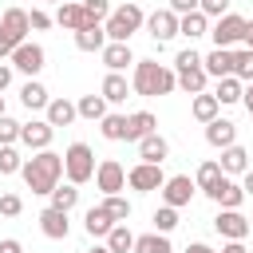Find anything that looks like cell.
<instances>
[{
	"instance_id": "1",
	"label": "cell",
	"mask_w": 253,
	"mask_h": 253,
	"mask_svg": "<svg viewBox=\"0 0 253 253\" xmlns=\"http://www.w3.org/2000/svg\"><path fill=\"white\" fill-rule=\"evenodd\" d=\"M20 178L28 182L32 194H51V190L59 186V178H63V154H55V150H36L32 158H24Z\"/></svg>"
},
{
	"instance_id": "2",
	"label": "cell",
	"mask_w": 253,
	"mask_h": 253,
	"mask_svg": "<svg viewBox=\"0 0 253 253\" xmlns=\"http://www.w3.org/2000/svg\"><path fill=\"white\" fill-rule=\"evenodd\" d=\"M130 91L134 95H170L178 91V75L166 67V63H154V59H134V75H130Z\"/></svg>"
},
{
	"instance_id": "3",
	"label": "cell",
	"mask_w": 253,
	"mask_h": 253,
	"mask_svg": "<svg viewBox=\"0 0 253 253\" xmlns=\"http://www.w3.org/2000/svg\"><path fill=\"white\" fill-rule=\"evenodd\" d=\"M142 24H146L142 8H138L134 0H126L123 8H115V12L107 16L103 32H107V40H111V43H130V36H134V32H138Z\"/></svg>"
},
{
	"instance_id": "4",
	"label": "cell",
	"mask_w": 253,
	"mask_h": 253,
	"mask_svg": "<svg viewBox=\"0 0 253 253\" xmlns=\"http://www.w3.org/2000/svg\"><path fill=\"white\" fill-rule=\"evenodd\" d=\"M174 75H178V91H186L190 99L194 95H202L206 91V67H202V55L194 51V47H182L178 51V59H174Z\"/></svg>"
},
{
	"instance_id": "5",
	"label": "cell",
	"mask_w": 253,
	"mask_h": 253,
	"mask_svg": "<svg viewBox=\"0 0 253 253\" xmlns=\"http://www.w3.org/2000/svg\"><path fill=\"white\" fill-rule=\"evenodd\" d=\"M95 170H99V162H95V150H91L87 142H71V146L63 150V174H67V182H71V186L91 182V178H95Z\"/></svg>"
},
{
	"instance_id": "6",
	"label": "cell",
	"mask_w": 253,
	"mask_h": 253,
	"mask_svg": "<svg viewBox=\"0 0 253 253\" xmlns=\"http://www.w3.org/2000/svg\"><path fill=\"white\" fill-rule=\"evenodd\" d=\"M245 16H237V12H225L221 20H213L210 24V40H213V47H237V43H245Z\"/></svg>"
},
{
	"instance_id": "7",
	"label": "cell",
	"mask_w": 253,
	"mask_h": 253,
	"mask_svg": "<svg viewBox=\"0 0 253 253\" xmlns=\"http://www.w3.org/2000/svg\"><path fill=\"white\" fill-rule=\"evenodd\" d=\"M126 186H130L134 194H154V190L166 186V174H162V166H154V162H138V166L126 170Z\"/></svg>"
},
{
	"instance_id": "8",
	"label": "cell",
	"mask_w": 253,
	"mask_h": 253,
	"mask_svg": "<svg viewBox=\"0 0 253 253\" xmlns=\"http://www.w3.org/2000/svg\"><path fill=\"white\" fill-rule=\"evenodd\" d=\"M8 63H12V67H16L20 75L36 79V75L43 71V63H47V51H43L40 43H32V40H28V43H20V47L12 51V59H8Z\"/></svg>"
},
{
	"instance_id": "9",
	"label": "cell",
	"mask_w": 253,
	"mask_h": 253,
	"mask_svg": "<svg viewBox=\"0 0 253 253\" xmlns=\"http://www.w3.org/2000/svg\"><path fill=\"white\" fill-rule=\"evenodd\" d=\"M194 194H198V182H194L190 174H174V178H166V186H162V206L182 210V206H190Z\"/></svg>"
},
{
	"instance_id": "10",
	"label": "cell",
	"mask_w": 253,
	"mask_h": 253,
	"mask_svg": "<svg viewBox=\"0 0 253 253\" xmlns=\"http://www.w3.org/2000/svg\"><path fill=\"white\" fill-rule=\"evenodd\" d=\"M213 229H217L225 241H245V237L253 233V229H249V217H245L241 210H217Z\"/></svg>"
},
{
	"instance_id": "11",
	"label": "cell",
	"mask_w": 253,
	"mask_h": 253,
	"mask_svg": "<svg viewBox=\"0 0 253 253\" xmlns=\"http://www.w3.org/2000/svg\"><path fill=\"white\" fill-rule=\"evenodd\" d=\"M178 12H170V8H154L150 16H146V32H150V40L154 43H166V40H174L178 36Z\"/></svg>"
},
{
	"instance_id": "12",
	"label": "cell",
	"mask_w": 253,
	"mask_h": 253,
	"mask_svg": "<svg viewBox=\"0 0 253 253\" xmlns=\"http://www.w3.org/2000/svg\"><path fill=\"white\" fill-rule=\"evenodd\" d=\"M95 186L103 190V198H107V194H123V190H126V170H123V162L103 158L99 170H95Z\"/></svg>"
},
{
	"instance_id": "13",
	"label": "cell",
	"mask_w": 253,
	"mask_h": 253,
	"mask_svg": "<svg viewBox=\"0 0 253 253\" xmlns=\"http://www.w3.org/2000/svg\"><path fill=\"white\" fill-rule=\"evenodd\" d=\"M28 32H32V24H28V12H24V8H8V12L0 16V36H4L12 47L28 43Z\"/></svg>"
},
{
	"instance_id": "14",
	"label": "cell",
	"mask_w": 253,
	"mask_h": 253,
	"mask_svg": "<svg viewBox=\"0 0 253 253\" xmlns=\"http://www.w3.org/2000/svg\"><path fill=\"white\" fill-rule=\"evenodd\" d=\"M51 138H55V126H51L47 119H32V123L20 126V142H24L28 150H47Z\"/></svg>"
},
{
	"instance_id": "15",
	"label": "cell",
	"mask_w": 253,
	"mask_h": 253,
	"mask_svg": "<svg viewBox=\"0 0 253 253\" xmlns=\"http://www.w3.org/2000/svg\"><path fill=\"white\" fill-rule=\"evenodd\" d=\"M210 198L217 202V210H241V202H245V190H241V182H233L229 174L210 190Z\"/></svg>"
},
{
	"instance_id": "16",
	"label": "cell",
	"mask_w": 253,
	"mask_h": 253,
	"mask_svg": "<svg viewBox=\"0 0 253 253\" xmlns=\"http://www.w3.org/2000/svg\"><path fill=\"white\" fill-rule=\"evenodd\" d=\"M206 142L213 146V150H225V146H233L237 142V123H229V119H213V123H206Z\"/></svg>"
},
{
	"instance_id": "17",
	"label": "cell",
	"mask_w": 253,
	"mask_h": 253,
	"mask_svg": "<svg viewBox=\"0 0 253 253\" xmlns=\"http://www.w3.org/2000/svg\"><path fill=\"white\" fill-rule=\"evenodd\" d=\"M40 233H43V237H51V241H63V237L71 233V221H67V213L47 206V210L40 213Z\"/></svg>"
},
{
	"instance_id": "18",
	"label": "cell",
	"mask_w": 253,
	"mask_h": 253,
	"mask_svg": "<svg viewBox=\"0 0 253 253\" xmlns=\"http://www.w3.org/2000/svg\"><path fill=\"white\" fill-rule=\"evenodd\" d=\"M202 67H206L210 79H225V75H233V51L229 47H213L210 55H202Z\"/></svg>"
},
{
	"instance_id": "19",
	"label": "cell",
	"mask_w": 253,
	"mask_h": 253,
	"mask_svg": "<svg viewBox=\"0 0 253 253\" xmlns=\"http://www.w3.org/2000/svg\"><path fill=\"white\" fill-rule=\"evenodd\" d=\"M158 130V119L150 115V111H134V115H126V142H142L146 134H154Z\"/></svg>"
},
{
	"instance_id": "20",
	"label": "cell",
	"mask_w": 253,
	"mask_h": 253,
	"mask_svg": "<svg viewBox=\"0 0 253 253\" xmlns=\"http://www.w3.org/2000/svg\"><path fill=\"white\" fill-rule=\"evenodd\" d=\"M138 158H142V162H154V166H162V162L170 158V142H166V138L154 130V134H146V138L138 142Z\"/></svg>"
},
{
	"instance_id": "21",
	"label": "cell",
	"mask_w": 253,
	"mask_h": 253,
	"mask_svg": "<svg viewBox=\"0 0 253 253\" xmlns=\"http://www.w3.org/2000/svg\"><path fill=\"white\" fill-rule=\"evenodd\" d=\"M111 40H107V32H103V24H83L79 32H75V47L79 51H103Z\"/></svg>"
},
{
	"instance_id": "22",
	"label": "cell",
	"mask_w": 253,
	"mask_h": 253,
	"mask_svg": "<svg viewBox=\"0 0 253 253\" xmlns=\"http://www.w3.org/2000/svg\"><path fill=\"white\" fill-rule=\"evenodd\" d=\"M83 229H87V237H103V241H107V233L115 229V221H111V213H107L103 206H91V210L83 213Z\"/></svg>"
},
{
	"instance_id": "23",
	"label": "cell",
	"mask_w": 253,
	"mask_h": 253,
	"mask_svg": "<svg viewBox=\"0 0 253 253\" xmlns=\"http://www.w3.org/2000/svg\"><path fill=\"white\" fill-rule=\"evenodd\" d=\"M55 24H59V28H67V32H79V28H83V24H91V20H87L83 4L67 0V4H59V8H55Z\"/></svg>"
},
{
	"instance_id": "24",
	"label": "cell",
	"mask_w": 253,
	"mask_h": 253,
	"mask_svg": "<svg viewBox=\"0 0 253 253\" xmlns=\"http://www.w3.org/2000/svg\"><path fill=\"white\" fill-rule=\"evenodd\" d=\"M99 55H103L107 71H119V75H123V71H126V67L134 63V55H130V43H107V47H103Z\"/></svg>"
},
{
	"instance_id": "25",
	"label": "cell",
	"mask_w": 253,
	"mask_h": 253,
	"mask_svg": "<svg viewBox=\"0 0 253 253\" xmlns=\"http://www.w3.org/2000/svg\"><path fill=\"white\" fill-rule=\"evenodd\" d=\"M99 95H103L107 103H126V95H130V83H126V75H119V71H107V75H103V87H99Z\"/></svg>"
},
{
	"instance_id": "26",
	"label": "cell",
	"mask_w": 253,
	"mask_h": 253,
	"mask_svg": "<svg viewBox=\"0 0 253 253\" xmlns=\"http://www.w3.org/2000/svg\"><path fill=\"white\" fill-rule=\"evenodd\" d=\"M20 103H24L28 111H47L51 95H47V87H43L40 79H28V83L20 87Z\"/></svg>"
},
{
	"instance_id": "27",
	"label": "cell",
	"mask_w": 253,
	"mask_h": 253,
	"mask_svg": "<svg viewBox=\"0 0 253 253\" xmlns=\"http://www.w3.org/2000/svg\"><path fill=\"white\" fill-rule=\"evenodd\" d=\"M217 162H221V174H229V178H233V174H245V170H249V150L233 142V146H225V150H221V158H217Z\"/></svg>"
},
{
	"instance_id": "28",
	"label": "cell",
	"mask_w": 253,
	"mask_h": 253,
	"mask_svg": "<svg viewBox=\"0 0 253 253\" xmlns=\"http://www.w3.org/2000/svg\"><path fill=\"white\" fill-rule=\"evenodd\" d=\"M178 36H186L190 43L202 40V36H210V16H206V12H190V16H182V20H178Z\"/></svg>"
},
{
	"instance_id": "29",
	"label": "cell",
	"mask_w": 253,
	"mask_h": 253,
	"mask_svg": "<svg viewBox=\"0 0 253 253\" xmlns=\"http://www.w3.org/2000/svg\"><path fill=\"white\" fill-rule=\"evenodd\" d=\"M217 111H221V103H217L210 91H202V95H194V99H190V115H194L202 126H206V123H213V119H217Z\"/></svg>"
},
{
	"instance_id": "30",
	"label": "cell",
	"mask_w": 253,
	"mask_h": 253,
	"mask_svg": "<svg viewBox=\"0 0 253 253\" xmlns=\"http://www.w3.org/2000/svg\"><path fill=\"white\" fill-rule=\"evenodd\" d=\"M241 95H245V83H241L237 75H225V79H217V87H213V99H217L221 107L241 103Z\"/></svg>"
},
{
	"instance_id": "31",
	"label": "cell",
	"mask_w": 253,
	"mask_h": 253,
	"mask_svg": "<svg viewBox=\"0 0 253 253\" xmlns=\"http://www.w3.org/2000/svg\"><path fill=\"white\" fill-rule=\"evenodd\" d=\"M75 119H79V111H75L71 99H51V103H47V123H51V126H71Z\"/></svg>"
},
{
	"instance_id": "32",
	"label": "cell",
	"mask_w": 253,
	"mask_h": 253,
	"mask_svg": "<svg viewBox=\"0 0 253 253\" xmlns=\"http://www.w3.org/2000/svg\"><path fill=\"white\" fill-rule=\"evenodd\" d=\"M75 111H79V119H91V123H103V119H107V99H103V95H79V103H75Z\"/></svg>"
},
{
	"instance_id": "33",
	"label": "cell",
	"mask_w": 253,
	"mask_h": 253,
	"mask_svg": "<svg viewBox=\"0 0 253 253\" xmlns=\"http://www.w3.org/2000/svg\"><path fill=\"white\" fill-rule=\"evenodd\" d=\"M221 178H225V174H221V162H217V158L202 162V166H198V174H194V182H198V190H202V194H210Z\"/></svg>"
},
{
	"instance_id": "34",
	"label": "cell",
	"mask_w": 253,
	"mask_h": 253,
	"mask_svg": "<svg viewBox=\"0 0 253 253\" xmlns=\"http://www.w3.org/2000/svg\"><path fill=\"white\" fill-rule=\"evenodd\" d=\"M47 198H51V210H63V213H71V210L79 206V186H71V182H67V186H55Z\"/></svg>"
},
{
	"instance_id": "35",
	"label": "cell",
	"mask_w": 253,
	"mask_h": 253,
	"mask_svg": "<svg viewBox=\"0 0 253 253\" xmlns=\"http://www.w3.org/2000/svg\"><path fill=\"white\" fill-rule=\"evenodd\" d=\"M99 134L107 142H126V115H107L99 123Z\"/></svg>"
},
{
	"instance_id": "36",
	"label": "cell",
	"mask_w": 253,
	"mask_h": 253,
	"mask_svg": "<svg viewBox=\"0 0 253 253\" xmlns=\"http://www.w3.org/2000/svg\"><path fill=\"white\" fill-rule=\"evenodd\" d=\"M103 210L111 213L115 225H126V221H130V202H126L123 194H107V198H103Z\"/></svg>"
},
{
	"instance_id": "37",
	"label": "cell",
	"mask_w": 253,
	"mask_h": 253,
	"mask_svg": "<svg viewBox=\"0 0 253 253\" xmlns=\"http://www.w3.org/2000/svg\"><path fill=\"white\" fill-rule=\"evenodd\" d=\"M134 253H174V249H170L166 233H142V237H134Z\"/></svg>"
},
{
	"instance_id": "38",
	"label": "cell",
	"mask_w": 253,
	"mask_h": 253,
	"mask_svg": "<svg viewBox=\"0 0 253 253\" xmlns=\"http://www.w3.org/2000/svg\"><path fill=\"white\" fill-rule=\"evenodd\" d=\"M107 249H111V253H134V233H130L126 225H115V229L107 233Z\"/></svg>"
},
{
	"instance_id": "39",
	"label": "cell",
	"mask_w": 253,
	"mask_h": 253,
	"mask_svg": "<svg viewBox=\"0 0 253 253\" xmlns=\"http://www.w3.org/2000/svg\"><path fill=\"white\" fill-rule=\"evenodd\" d=\"M174 229H178V210L174 206H158L154 210V233H166L170 237Z\"/></svg>"
},
{
	"instance_id": "40",
	"label": "cell",
	"mask_w": 253,
	"mask_h": 253,
	"mask_svg": "<svg viewBox=\"0 0 253 253\" xmlns=\"http://www.w3.org/2000/svg\"><path fill=\"white\" fill-rule=\"evenodd\" d=\"M233 75H237L241 83H253V51H249V47L233 51Z\"/></svg>"
},
{
	"instance_id": "41",
	"label": "cell",
	"mask_w": 253,
	"mask_h": 253,
	"mask_svg": "<svg viewBox=\"0 0 253 253\" xmlns=\"http://www.w3.org/2000/svg\"><path fill=\"white\" fill-rule=\"evenodd\" d=\"M20 170H24L20 150H16V146H0V174L8 178V174H20Z\"/></svg>"
},
{
	"instance_id": "42",
	"label": "cell",
	"mask_w": 253,
	"mask_h": 253,
	"mask_svg": "<svg viewBox=\"0 0 253 253\" xmlns=\"http://www.w3.org/2000/svg\"><path fill=\"white\" fill-rule=\"evenodd\" d=\"M83 12H87L91 24H107V16H111L115 8H111V0H83Z\"/></svg>"
},
{
	"instance_id": "43",
	"label": "cell",
	"mask_w": 253,
	"mask_h": 253,
	"mask_svg": "<svg viewBox=\"0 0 253 253\" xmlns=\"http://www.w3.org/2000/svg\"><path fill=\"white\" fill-rule=\"evenodd\" d=\"M20 126H24V123H16V119L4 115V119H0V146H16V142H20Z\"/></svg>"
},
{
	"instance_id": "44",
	"label": "cell",
	"mask_w": 253,
	"mask_h": 253,
	"mask_svg": "<svg viewBox=\"0 0 253 253\" xmlns=\"http://www.w3.org/2000/svg\"><path fill=\"white\" fill-rule=\"evenodd\" d=\"M24 213V198L20 194H0V217H20Z\"/></svg>"
},
{
	"instance_id": "45",
	"label": "cell",
	"mask_w": 253,
	"mask_h": 253,
	"mask_svg": "<svg viewBox=\"0 0 253 253\" xmlns=\"http://www.w3.org/2000/svg\"><path fill=\"white\" fill-rule=\"evenodd\" d=\"M202 12H206L210 20H221V16L229 12V0H202Z\"/></svg>"
},
{
	"instance_id": "46",
	"label": "cell",
	"mask_w": 253,
	"mask_h": 253,
	"mask_svg": "<svg viewBox=\"0 0 253 253\" xmlns=\"http://www.w3.org/2000/svg\"><path fill=\"white\" fill-rule=\"evenodd\" d=\"M166 8L178 12V16H190V12H202V0H170Z\"/></svg>"
},
{
	"instance_id": "47",
	"label": "cell",
	"mask_w": 253,
	"mask_h": 253,
	"mask_svg": "<svg viewBox=\"0 0 253 253\" xmlns=\"http://www.w3.org/2000/svg\"><path fill=\"white\" fill-rule=\"evenodd\" d=\"M28 24H32L36 32H43V28H51V16H47V12H40V8H32V12H28Z\"/></svg>"
},
{
	"instance_id": "48",
	"label": "cell",
	"mask_w": 253,
	"mask_h": 253,
	"mask_svg": "<svg viewBox=\"0 0 253 253\" xmlns=\"http://www.w3.org/2000/svg\"><path fill=\"white\" fill-rule=\"evenodd\" d=\"M12 71H16L12 63H0V95H4L8 87H12Z\"/></svg>"
},
{
	"instance_id": "49",
	"label": "cell",
	"mask_w": 253,
	"mask_h": 253,
	"mask_svg": "<svg viewBox=\"0 0 253 253\" xmlns=\"http://www.w3.org/2000/svg\"><path fill=\"white\" fill-rule=\"evenodd\" d=\"M0 253H24V245H20L16 237H4V241H0Z\"/></svg>"
},
{
	"instance_id": "50",
	"label": "cell",
	"mask_w": 253,
	"mask_h": 253,
	"mask_svg": "<svg viewBox=\"0 0 253 253\" xmlns=\"http://www.w3.org/2000/svg\"><path fill=\"white\" fill-rule=\"evenodd\" d=\"M241 190H245V198H253V166L241 174Z\"/></svg>"
},
{
	"instance_id": "51",
	"label": "cell",
	"mask_w": 253,
	"mask_h": 253,
	"mask_svg": "<svg viewBox=\"0 0 253 253\" xmlns=\"http://www.w3.org/2000/svg\"><path fill=\"white\" fill-rule=\"evenodd\" d=\"M221 253H249V249H245V241H225Z\"/></svg>"
},
{
	"instance_id": "52",
	"label": "cell",
	"mask_w": 253,
	"mask_h": 253,
	"mask_svg": "<svg viewBox=\"0 0 253 253\" xmlns=\"http://www.w3.org/2000/svg\"><path fill=\"white\" fill-rule=\"evenodd\" d=\"M186 253H217V249H210L206 241H194V245H186Z\"/></svg>"
},
{
	"instance_id": "53",
	"label": "cell",
	"mask_w": 253,
	"mask_h": 253,
	"mask_svg": "<svg viewBox=\"0 0 253 253\" xmlns=\"http://www.w3.org/2000/svg\"><path fill=\"white\" fill-rule=\"evenodd\" d=\"M241 103H245V111L253 115V83H245V95H241Z\"/></svg>"
},
{
	"instance_id": "54",
	"label": "cell",
	"mask_w": 253,
	"mask_h": 253,
	"mask_svg": "<svg viewBox=\"0 0 253 253\" xmlns=\"http://www.w3.org/2000/svg\"><path fill=\"white\" fill-rule=\"evenodd\" d=\"M12 51H16V47H12V43L0 36V59H12Z\"/></svg>"
},
{
	"instance_id": "55",
	"label": "cell",
	"mask_w": 253,
	"mask_h": 253,
	"mask_svg": "<svg viewBox=\"0 0 253 253\" xmlns=\"http://www.w3.org/2000/svg\"><path fill=\"white\" fill-rule=\"evenodd\" d=\"M245 47H249V51H253V20H249V24H245Z\"/></svg>"
},
{
	"instance_id": "56",
	"label": "cell",
	"mask_w": 253,
	"mask_h": 253,
	"mask_svg": "<svg viewBox=\"0 0 253 253\" xmlns=\"http://www.w3.org/2000/svg\"><path fill=\"white\" fill-rule=\"evenodd\" d=\"M87 253H111V249H107V245H95V249H87Z\"/></svg>"
},
{
	"instance_id": "57",
	"label": "cell",
	"mask_w": 253,
	"mask_h": 253,
	"mask_svg": "<svg viewBox=\"0 0 253 253\" xmlns=\"http://www.w3.org/2000/svg\"><path fill=\"white\" fill-rule=\"evenodd\" d=\"M0 119H4V95H0Z\"/></svg>"
},
{
	"instance_id": "58",
	"label": "cell",
	"mask_w": 253,
	"mask_h": 253,
	"mask_svg": "<svg viewBox=\"0 0 253 253\" xmlns=\"http://www.w3.org/2000/svg\"><path fill=\"white\" fill-rule=\"evenodd\" d=\"M51 4H55V8H59V4H67V0H51Z\"/></svg>"
},
{
	"instance_id": "59",
	"label": "cell",
	"mask_w": 253,
	"mask_h": 253,
	"mask_svg": "<svg viewBox=\"0 0 253 253\" xmlns=\"http://www.w3.org/2000/svg\"><path fill=\"white\" fill-rule=\"evenodd\" d=\"M249 229H253V217H249Z\"/></svg>"
}]
</instances>
